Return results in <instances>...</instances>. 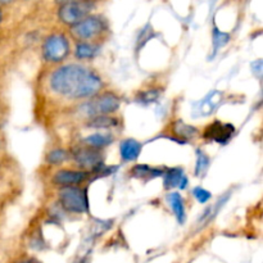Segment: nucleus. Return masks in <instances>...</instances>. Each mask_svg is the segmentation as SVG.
<instances>
[{
	"label": "nucleus",
	"instance_id": "nucleus-1",
	"mask_svg": "<svg viewBox=\"0 0 263 263\" xmlns=\"http://www.w3.org/2000/svg\"><path fill=\"white\" fill-rule=\"evenodd\" d=\"M51 90L69 99L92 98L103 89L99 74L81 64H67L59 67L50 76Z\"/></svg>",
	"mask_w": 263,
	"mask_h": 263
},
{
	"label": "nucleus",
	"instance_id": "nucleus-2",
	"mask_svg": "<svg viewBox=\"0 0 263 263\" xmlns=\"http://www.w3.org/2000/svg\"><path fill=\"white\" fill-rule=\"evenodd\" d=\"M121 99L115 92H103L92 97L91 100L85 103L80 110L82 115L87 117H97V116H109L120 108Z\"/></svg>",
	"mask_w": 263,
	"mask_h": 263
},
{
	"label": "nucleus",
	"instance_id": "nucleus-3",
	"mask_svg": "<svg viewBox=\"0 0 263 263\" xmlns=\"http://www.w3.org/2000/svg\"><path fill=\"white\" fill-rule=\"evenodd\" d=\"M92 3L90 0H72L59 5L58 18L62 23L72 27L90 15Z\"/></svg>",
	"mask_w": 263,
	"mask_h": 263
},
{
	"label": "nucleus",
	"instance_id": "nucleus-4",
	"mask_svg": "<svg viewBox=\"0 0 263 263\" xmlns=\"http://www.w3.org/2000/svg\"><path fill=\"white\" fill-rule=\"evenodd\" d=\"M107 30V22L99 15H87L71 27V33L80 41H91Z\"/></svg>",
	"mask_w": 263,
	"mask_h": 263
},
{
	"label": "nucleus",
	"instance_id": "nucleus-5",
	"mask_svg": "<svg viewBox=\"0 0 263 263\" xmlns=\"http://www.w3.org/2000/svg\"><path fill=\"white\" fill-rule=\"evenodd\" d=\"M59 204L72 213H84L89 210L86 190L79 186L62 187L59 192Z\"/></svg>",
	"mask_w": 263,
	"mask_h": 263
},
{
	"label": "nucleus",
	"instance_id": "nucleus-6",
	"mask_svg": "<svg viewBox=\"0 0 263 263\" xmlns=\"http://www.w3.org/2000/svg\"><path fill=\"white\" fill-rule=\"evenodd\" d=\"M69 54V43L62 33L48 36L43 44V55L46 62L58 63Z\"/></svg>",
	"mask_w": 263,
	"mask_h": 263
},
{
	"label": "nucleus",
	"instance_id": "nucleus-7",
	"mask_svg": "<svg viewBox=\"0 0 263 263\" xmlns=\"http://www.w3.org/2000/svg\"><path fill=\"white\" fill-rule=\"evenodd\" d=\"M71 156L74 163L81 170L86 172H92L103 164V156L97 149L87 148V146H76L72 149Z\"/></svg>",
	"mask_w": 263,
	"mask_h": 263
},
{
	"label": "nucleus",
	"instance_id": "nucleus-8",
	"mask_svg": "<svg viewBox=\"0 0 263 263\" xmlns=\"http://www.w3.org/2000/svg\"><path fill=\"white\" fill-rule=\"evenodd\" d=\"M235 133V127L231 123H223L221 121H215L205 127L203 136L210 141L217 144H228Z\"/></svg>",
	"mask_w": 263,
	"mask_h": 263
},
{
	"label": "nucleus",
	"instance_id": "nucleus-9",
	"mask_svg": "<svg viewBox=\"0 0 263 263\" xmlns=\"http://www.w3.org/2000/svg\"><path fill=\"white\" fill-rule=\"evenodd\" d=\"M90 176V172L86 171H76V170H61L53 176V184L58 185L61 187H71L79 186L80 184L87 180Z\"/></svg>",
	"mask_w": 263,
	"mask_h": 263
},
{
	"label": "nucleus",
	"instance_id": "nucleus-10",
	"mask_svg": "<svg viewBox=\"0 0 263 263\" xmlns=\"http://www.w3.org/2000/svg\"><path fill=\"white\" fill-rule=\"evenodd\" d=\"M163 184L164 189H174V187H180L184 190L187 186V179L184 175V170L180 167H172V168L166 170L163 172Z\"/></svg>",
	"mask_w": 263,
	"mask_h": 263
},
{
	"label": "nucleus",
	"instance_id": "nucleus-11",
	"mask_svg": "<svg viewBox=\"0 0 263 263\" xmlns=\"http://www.w3.org/2000/svg\"><path fill=\"white\" fill-rule=\"evenodd\" d=\"M141 153V144L135 139H126L120 144V154L122 161L133 162Z\"/></svg>",
	"mask_w": 263,
	"mask_h": 263
},
{
	"label": "nucleus",
	"instance_id": "nucleus-12",
	"mask_svg": "<svg viewBox=\"0 0 263 263\" xmlns=\"http://www.w3.org/2000/svg\"><path fill=\"white\" fill-rule=\"evenodd\" d=\"M221 100H222V92L218 91V90L211 91L204 99L200 100L199 105H198L199 116H208L211 113H213V110L220 105Z\"/></svg>",
	"mask_w": 263,
	"mask_h": 263
},
{
	"label": "nucleus",
	"instance_id": "nucleus-13",
	"mask_svg": "<svg viewBox=\"0 0 263 263\" xmlns=\"http://www.w3.org/2000/svg\"><path fill=\"white\" fill-rule=\"evenodd\" d=\"M163 170L151 167L148 164H135L131 168V176L141 180H152L163 175Z\"/></svg>",
	"mask_w": 263,
	"mask_h": 263
},
{
	"label": "nucleus",
	"instance_id": "nucleus-14",
	"mask_svg": "<svg viewBox=\"0 0 263 263\" xmlns=\"http://www.w3.org/2000/svg\"><path fill=\"white\" fill-rule=\"evenodd\" d=\"M167 200H168L171 210L174 211V215L175 217H176L177 222L184 223L186 215H185V205L181 195H180L179 193L172 192L167 195Z\"/></svg>",
	"mask_w": 263,
	"mask_h": 263
},
{
	"label": "nucleus",
	"instance_id": "nucleus-15",
	"mask_svg": "<svg viewBox=\"0 0 263 263\" xmlns=\"http://www.w3.org/2000/svg\"><path fill=\"white\" fill-rule=\"evenodd\" d=\"M112 141H113V136L109 135V134L97 133V134H92V135H89L87 138H85L84 145L87 146V148L99 151V149L104 148V146L110 145Z\"/></svg>",
	"mask_w": 263,
	"mask_h": 263
},
{
	"label": "nucleus",
	"instance_id": "nucleus-16",
	"mask_svg": "<svg viewBox=\"0 0 263 263\" xmlns=\"http://www.w3.org/2000/svg\"><path fill=\"white\" fill-rule=\"evenodd\" d=\"M229 197H230V194H226L225 197H221L220 199H218L217 202L215 203V204H212L211 207H208L207 210L203 212V215L200 216L199 222H198V223H199V226L208 225V223H210L211 221H212L213 218H215L216 216L218 215V212L221 211V208H222L223 205H225V203L228 202Z\"/></svg>",
	"mask_w": 263,
	"mask_h": 263
},
{
	"label": "nucleus",
	"instance_id": "nucleus-17",
	"mask_svg": "<svg viewBox=\"0 0 263 263\" xmlns=\"http://www.w3.org/2000/svg\"><path fill=\"white\" fill-rule=\"evenodd\" d=\"M99 53V46L94 43L80 41L74 49V55L79 59H91Z\"/></svg>",
	"mask_w": 263,
	"mask_h": 263
},
{
	"label": "nucleus",
	"instance_id": "nucleus-18",
	"mask_svg": "<svg viewBox=\"0 0 263 263\" xmlns=\"http://www.w3.org/2000/svg\"><path fill=\"white\" fill-rule=\"evenodd\" d=\"M118 125V120L110 116H97L90 118L87 122V127L91 128H112Z\"/></svg>",
	"mask_w": 263,
	"mask_h": 263
},
{
	"label": "nucleus",
	"instance_id": "nucleus-19",
	"mask_svg": "<svg viewBox=\"0 0 263 263\" xmlns=\"http://www.w3.org/2000/svg\"><path fill=\"white\" fill-rule=\"evenodd\" d=\"M174 134L175 135L181 136L182 139H190L194 138L195 135H198V130L194 127V126H190L184 123L182 121H177L174 125Z\"/></svg>",
	"mask_w": 263,
	"mask_h": 263
},
{
	"label": "nucleus",
	"instance_id": "nucleus-20",
	"mask_svg": "<svg viewBox=\"0 0 263 263\" xmlns=\"http://www.w3.org/2000/svg\"><path fill=\"white\" fill-rule=\"evenodd\" d=\"M210 157L205 154L204 151L202 149H197V163H195V175L197 176H204L207 172L208 167H210Z\"/></svg>",
	"mask_w": 263,
	"mask_h": 263
},
{
	"label": "nucleus",
	"instance_id": "nucleus-21",
	"mask_svg": "<svg viewBox=\"0 0 263 263\" xmlns=\"http://www.w3.org/2000/svg\"><path fill=\"white\" fill-rule=\"evenodd\" d=\"M230 41V35L226 32H222V31L218 30L217 27L213 28V51L215 53H217L218 49L223 48V46L226 45V44Z\"/></svg>",
	"mask_w": 263,
	"mask_h": 263
},
{
	"label": "nucleus",
	"instance_id": "nucleus-22",
	"mask_svg": "<svg viewBox=\"0 0 263 263\" xmlns=\"http://www.w3.org/2000/svg\"><path fill=\"white\" fill-rule=\"evenodd\" d=\"M69 157V153L64 149H54L49 152L46 156V162L50 164H62L64 161H67Z\"/></svg>",
	"mask_w": 263,
	"mask_h": 263
},
{
	"label": "nucleus",
	"instance_id": "nucleus-23",
	"mask_svg": "<svg viewBox=\"0 0 263 263\" xmlns=\"http://www.w3.org/2000/svg\"><path fill=\"white\" fill-rule=\"evenodd\" d=\"M159 98V90L151 89L145 90V91H140L138 94V103H141V104H151V103H154Z\"/></svg>",
	"mask_w": 263,
	"mask_h": 263
},
{
	"label": "nucleus",
	"instance_id": "nucleus-24",
	"mask_svg": "<svg viewBox=\"0 0 263 263\" xmlns=\"http://www.w3.org/2000/svg\"><path fill=\"white\" fill-rule=\"evenodd\" d=\"M193 195H194V198L200 203V204H204V203H207L208 200L212 198V194H211L208 190L203 189L202 186L194 187V189H193Z\"/></svg>",
	"mask_w": 263,
	"mask_h": 263
},
{
	"label": "nucleus",
	"instance_id": "nucleus-25",
	"mask_svg": "<svg viewBox=\"0 0 263 263\" xmlns=\"http://www.w3.org/2000/svg\"><path fill=\"white\" fill-rule=\"evenodd\" d=\"M262 68H263V66H262L261 59H258V61H256L252 63V69H253V73L256 74L257 77L262 76Z\"/></svg>",
	"mask_w": 263,
	"mask_h": 263
},
{
	"label": "nucleus",
	"instance_id": "nucleus-26",
	"mask_svg": "<svg viewBox=\"0 0 263 263\" xmlns=\"http://www.w3.org/2000/svg\"><path fill=\"white\" fill-rule=\"evenodd\" d=\"M17 263H37L35 259H23V261H20Z\"/></svg>",
	"mask_w": 263,
	"mask_h": 263
},
{
	"label": "nucleus",
	"instance_id": "nucleus-27",
	"mask_svg": "<svg viewBox=\"0 0 263 263\" xmlns=\"http://www.w3.org/2000/svg\"><path fill=\"white\" fill-rule=\"evenodd\" d=\"M12 0H0V4H8V3H10Z\"/></svg>",
	"mask_w": 263,
	"mask_h": 263
},
{
	"label": "nucleus",
	"instance_id": "nucleus-28",
	"mask_svg": "<svg viewBox=\"0 0 263 263\" xmlns=\"http://www.w3.org/2000/svg\"><path fill=\"white\" fill-rule=\"evenodd\" d=\"M2 17H3V14H2V9H0V22H2Z\"/></svg>",
	"mask_w": 263,
	"mask_h": 263
},
{
	"label": "nucleus",
	"instance_id": "nucleus-29",
	"mask_svg": "<svg viewBox=\"0 0 263 263\" xmlns=\"http://www.w3.org/2000/svg\"><path fill=\"white\" fill-rule=\"evenodd\" d=\"M0 146H2V139H0Z\"/></svg>",
	"mask_w": 263,
	"mask_h": 263
}]
</instances>
